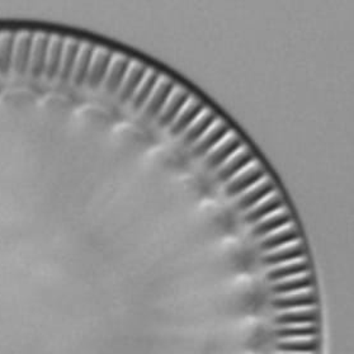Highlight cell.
Segmentation results:
<instances>
[{"instance_id":"cell-1","label":"cell","mask_w":354,"mask_h":354,"mask_svg":"<svg viewBox=\"0 0 354 354\" xmlns=\"http://www.w3.org/2000/svg\"><path fill=\"white\" fill-rule=\"evenodd\" d=\"M174 91H176V85L173 82H170L169 79H162L156 85L153 95L150 97V100L145 106L144 117L147 120H153L159 113H162V109L168 103Z\"/></svg>"},{"instance_id":"cell-2","label":"cell","mask_w":354,"mask_h":354,"mask_svg":"<svg viewBox=\"0 0 354 354\" xmlns=\"http://www.w3.org/2000/svg\"><path fill=\"white\" fill-rule=\"evenodd\" d=\"M36 35L26 32L17 37L15 57H13V69L17 75H24L30 69L31 64L32 47Z\"/></svg>"},{"instance_id":"cell-3","label":"cell","mask_w":354,"mask_h":354,"mask_svg":"<svg viewBox=\"0 0 354 354\" xmlns=\"http://www.w3.org/2000/svg\"><path fill=\"white\" fill-rule=\"evenodd\" d=\"M264 178H266V171L258 162H254L244 173H241L239 177L231 180L229 185L226 187V194L229 197L238 196L240 193L245 192L250 187L257 185L258 182H261Z\"/></svg>"},{"instance_id":"cell-4","label":"cell","mask_w":354,"mask_h":354,"mask_svg":"<svg viewBox=\"0 0 354 354\" xmlns=\"http://www.w3.org/2000/svg\"><path fill=\"white\" fill-rule=\"evenodd\" d=\"M112 60H113V54L107 50L95 51L91 69H89L88 77L85 80L88 88L95 89L102 84V82L107 77L108 70L111 68Z\"/></svg>"},{"instance_id":"cell-5","label":"cell","mask_w":354,"mask_h":354,"mask_svg":"<svg viewBox=\"0 0 354 354\" xmlns=\"http://www.w3.org/2000/svg\"><path fill=\"white\" fill-rule=\"evenodd\" d=\"M50 44H51V37L48 35H37L35 37V42L32 47L30 70H31L32 77L36 79L42 77V74H45Z\"/></svg>"},{"instance_id":"cell-6","label":"cell","mask_w":354,"mask_h":354,"mask_svg":"<svg viewBox=\"0 0 354 354\" xmlns=\"http://www.w3.org/2000/svg\"><path fill=\"white\" fill-rule=\"evenodd\" d=\"M229 135H230V127L225 122L217 120V122L208 130L207 133L200 141L196 142V145L193 147V155L203 156L207 154L208 151H211L220 141H223Z\"/></svg>"},{"instance_id":"cell-7","label":"cell","mask_w":354,"mask_h":354,"mask_svg":"<svg viewBox=\"0 0 354 354\" xmlns=\"http://www.w3.org/2000/svg\"><path fill=\"white\" fill-rule=\"evenodd\" d=\"M149 74V69L145 65L141 64H131V68L129 70L127 75L124 77V83L120 88V94H118V100L122 103L127 100H132V97L135 95V93L138 92L140 85L144 82V79Z\"/></svg>"},{"instance_id":"cell-8","label":"cell","mask_w":354,"mask_h":354,"mask_svg":"<svg viewBox=\"0 0 354 354\" xmlns=\"http://www.w3.org/2000/svg\"><path fill=\"white\" fill-rule=\"evenodd\" d=\"M274 308L278 310H293V308H314L316 305V296L313 288L300 292L281 295L273 301Z\"/></svg>"},{"instance_id":"cell-9","label":"cell","mask_w":354,"mask_h":354,"mask_svg":"<svg viewBox=\"0 0 354 354\" xmlns=\"http://www.w3.org/2000/svg\"><path fill=\"white\" fill-rule=\"evenodd\" d=\"M305 258V248L302 245L300 240L292 243L290 245L279 248L276 250H272L268 254L263 257V262L268 266H281V264H286V263L295 262Z\"/></svg>"},{"instance_id":"cell-10","label":"cell","mask_w":354,"mask_h":354,"mask_svg":"<svg viewBox=\"0 0 354 354\" xmlns=\"http://www.w3.org/2000/svg\"><path fill=\"white\" fill-rule=\"evenodd\" d=\"M189 100H191L189 93L183 89H176L162 109V115H159V126L165 127L173 124L180 113L182 108L185 107V104L189 102Z\"/></svg>"},{"instance_id":"cell-11","label":"cell","mask_w":354,"mask_h":354,"mask_svg":"<svg viewBox=\"0 0 354 354\" xmlns=\"http://www.w3.org/2000/svg\"><path fill=\"white\" fill-rule=\"evenodd\" d=\"M241 147H243L241 140L236 135H229L220 147L208 155L207 160H206L207 168L214 169V168L220 167L226 160H229L231 156L236 154V151H239Z\"/></svg>"},{"instance_id":"cell-12","label":"cell","mask_w":354,"mask_h":354,"mask_svg":"<svg viewBox=\"0 0 354 354\" xmlns=\"http://www.w3.org/2000/svg\"><path fill=\"white\" fill-rule=\"evenodd\" d=\"M203 112H205V106L201 103L200 100H189V102L185 104L183 112L179 113L176 121L170 126V133L177 136L179 133L185 131L193 124V121H196Z\"/></svg>"},{"instance_id":"cell-13","label":"cell","mask_w":354,"mask_h":354,"mask_svg":"<svg viewBox=\"0 0 354 354\" xmlns=\"http://www.w3.org/2000/svg\"><path fill=\"white\" fill-rule=\"evenodd\" d=\"M299 240H300V234H299L297 227L292 223H290L283 229L276 231V232L270 234V236H267L266 239L263 240L261 248L266 252H272V250H276L279 248L290 245Z\"/></svg>"},{"instance_id":"cell-14","label":"cell","mask_w":354,"mask_h":354,"mask_svg":"<svg viewBox=\"0 0 354 354\" xmlns=\"http://www.w3.org/2000/svg\"><path fill=\"white\" fill-rule=\"evenodd\" d=\"M130 68L131 62L127 57H117L115 62L111 64V68L108 70L107 77L104 80V89L107 93L112 94L120 91Z\"/></svg>"},{"instance_id":"cell-15","label":"cell","mask_w":354,"mask_h":354,"mask_svg":"<svg viewBox=\"0 0 354 354\" xmlns=\"http://www.w3.org/2000/svg\"><path fill=\"white\" fill-rule=\"evenodd\" d=\"M276 324L279 326L285 325H301V324H316L317 310L314 308H293L285 310L276 316Z\"/></svg>"},{"instance_id":"cell-16","label":"cell","mask_w":354,"mask_h":354,"mask_svg":"<svg viewBox=\"0 0 354 354\" xmlns=\"http://www.w3.org/2000/svg\"><path fill=\"white\" fill-rule=\"evenodd\" d=\"M254 162V155L252 154V151L249 149H243L223 165V169L218 171V179L221 182H226Z\"/></svg>"},{"instance_id":"cell-17","label":"cell","mask_w":354,"mask_h":354,"mask_svg":"<svg viewBox=\"0 0 354 354\" xmlns=\"http://www.w3.org/2000/svg\"><path fill=\"white\" fill-rule=\"evenodd\" d=\"M282 208H283V201L281 198V196L278 193H273L270 197L263 200L261 205L250 209L244 218L247 223H258L266 217L272 215L273 212H278Z\"/></svg>"},{"instance_id":"cell-18","label":"cell","mask_w":354,"mask_h":354,"mask_svg":"<svg viewBox=\"0 0 354 354\" xmlns=\"http://www.w3.org/2000/svg\"><path fill=\"white\" fill-rule=\"evenodd\" d=\"M274 192H276L274 183L270 179H266V180H263L262 183L255 185L253 189H250L240 198L238 202V208L249 209V208L254 207L255 205L266 200L267 197H270V194H273Z\"/></svg>"},{"instance_id":"cell-19","label":"cell","mask_w":354,"mask_h":354,"mask_svg":"<svg viewBox=\"0 0 354 354\" xmlns=\"http://www.w3.org/2000/svg\"><path fill=\"white\" fill-rule=\"evenodd\" d=\"M291 221H292V217L290 215V212L286 209L281 211V212L270 216L257 223L253 229V235L254 236H267L270 234L283 229L285 226L290 225Z\"/></svg>"},{"instance_id":"cell-20","label":"cell","mask_w":354,"mask_h":354,"mask_svg":"<svg viewBox=\"0 0 354 354\" xmlns=\"http://www.w3.org/2000/svg\"><path fill=\"white\" fill-rule=\"evenodd\" d=\"M65 45H66V41L62 37H51V44H50L48 56H47L46 70H45L47 80H53L55 77L59 75Z\"/></svg>"},{"instance_id":"cell-21","label":"cell","mask_w":354,"mask_h":354,"mask_svg":"<svg viewBox=\"0 0 354 354\" xmlns=\"http://www.w3.org/2000/svg\"><path fill=\"white\" fill-rule=\"evenodd\" d=\"M310 270L308 263L305 258L295 261V262L286 263L274 267L273 270H270L267 274V278L272 282H278V281H283L287 278L296 277L300 274H305Z\"/></svg>"},{"instance_id":"cell-22","label":"cell","mask_w":354,"mask_h":354,"mask_svg":"<svg viewBox=\"0 0 354 354\" xmlns=\"http://www.w3.org/2000/svg\"><path fill=\"white\" fill-rule=\"evenodd\" d=\"M319 348L317 337L282 339L278 342L277 349L282 353H316Z\"/></svg>"},{"instance_id":"cell-23","label":"cell","mask_w":354,"mask_h":354,"mask_svg":"<svg viewBox=\"0 0 354 354\" xmlns=\"http://www.w3.org/2000/svg\"><path fill=\"white\" fill-rule=\"evenodd\" d=\"M217 122V115L209 111H205L202 115L196 120L194 124H192L188 131L185 133V145H192L197 141H200L203 135Z\"/></svg>"},{"instance_id":"cell-24","label":"cell","mask_w":354,"mask_h":354,"mask_svg":"<svg viewBox=\"0 0 354 354\" xmlns=\"http://www.w3.org/2000/svg\"><path fill=\"white\" fill-rule=\"evenodd\" d=\"M80 48H82V44L77 42V41H74V39L66 42V45H65V50H64V55H62V68H60V73H59L60 80H62L64 83L69 82L70 79L73 77Z\"/></svg>"},{"instance_id":"cell-25","label":"cell","mask_w":354,"mask_h":354,"mask_svg":"<svg viewBox=\"0 0 354 354\" xmlns=\"http://www.w3.org/2000/svg\"><path fill=\"white\" fill-rule=\"evenodd\" d=\"M94 55H95V46L82 45L80 53L77 56V65H75V69H74V74L71 77L74 85L80 86V85L84 84L89 69H91V65H92Z\"/></svg>"},{"instance_id":"cell-26","label":"cell","mask_w":354,"mask_h":354,"mask_svg":"<svg viewBox=\"0 0 354 354\" xmlns=\"http://www.w3.org/2000/svg\"><path fill=\"white\" fill-rule=\"evenodd\" d=\"M310 288H313V277L308 272L305 274H300L296 277L278 281L272 287V291L281 296V295H287V293L300 292V291H305Z\"/></svg>"},{"instance_id":"cell-27","label":"cell","mask_w":354,"mask_h":354,"mask_svg":"<svg viewBox=\"0 0 354 354\" xmlns=\"http://www.w3.org/2000/svg\"><path fill=\"white\" fill-rule=\"evenodd\" d=\"M159 82H160V75L156 71H150L147 74L144 82L140 85L138 92L135 93V95L132 97L131 107L135 111H139L147 104Z\"/></svg>"},{"instance_id":"cell-28","label":"cell","mask_w":354,"mask_h":354,"mask_svg":"<svg viewBox=\"0 0 354 354\" xmlns=\"http://www.w3.org/2000/svg\"><path fill=\"white\" fill-rule=\"evenodd\" d=\"M16 41V33L0 35V75H7L13 65Z\"/></svg>"},{"instance_id":"cell-29","label":"cell","mask_w":354,"mask_h":354,"mask_svg":"<svg viewBox=\"0 0 354 354\" xmlns=\"http://www.w3.org/2000/svg\"><path fill=\"white\" fill-rule=\"evenodd\" d=\"M277 337L281 339L308 338L317 337L319 326L316 324H301V325H285L277 329Z\"/></svg>"},{"instance_id":"cell-30","label":"cell","mask_w":354,"mask_h":354,"mask_svg":"<svg viewBox=\"0 0 354 354\" xmlns=\"http://www.w3.org/2000/svg\"><path fill=\"white\" fill-rule=\"evenodd\" d=\"M281 354H315V353H281Z\"/></svg>"}]
</instances>
